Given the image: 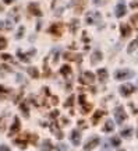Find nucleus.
<instances>
[{"label":"nucleus","instance_id":"72a5a7b5","mask_svg":"<svg viewBox=\"0 0 138 151\" xmlns=\"http://www.w3.org/2000/svg\"><path fill=\"white\" fill-rule=\"evenodd\" d=\"M130 7H131V9H137L138 7V0H133L131 4H130Z\"/></svg>","mask_w":138,"mask_h":151},{"label":"nucleus","instance_id":"c85d7f7f","mask_svg":"<svg viewBox=\"0 0 138 151\" xmlns=\"http://www.w3.org/2000/svg\"><path fill=\"white\" fill-rule=\"evenodd\" d=\"M6 46H7V41H6V38L0 37V50H3Z\"/></svg>","mask_w":138,"mask_h":151},{"label":"nucleus","instance_id":"393cba45","mask_svg":"<svg viewBox=\"0 0 138 151\" xmlns=\"http://www.w3.org/2000/svg\"><path fill=\"white\" fill-rule=\"evenodd\" d=\"M21 111H22V113H24V116H29V108H28V102H22L21 104Z\"/></svg>","mask_w":138,"mask_h":151},{"label":"nucleus","instance_id":"ddd939ff","mask_svg":"<svg viewBox=\"0 0 138 151\" xmlns=\"http://www.w3.org/2000/svg\"><path fill=\"white\" fill-rule=\"evenodd\" d=\"M120 32H122V37L123 38H128L130 35H131V28H130V25H128V24L123 22L122 25H120Z\"/></svg>","mask_w":138,"mask_h":151},{"label":"nucleus","instance_id":"0eeeda50","mask_svg":"<svg viewBox=\"0 0 138 151\" xmlns=\"http://www.w3.org/2000/svg\"><path fill=\"white\" fill-rule=\"evenodd\" d=\"M80 105H81V113H88L92 109V105L89 102H87V97L85 94H80Z\"/></svg>","mask_w":138,"mask_h":151},{"label":"nucleus","instance_id":"9b49d317","mask_svg":"<svg viewBox=\"0 0 138 151\" xmlns=\"http://www.w3.org/2000/svg\"><path fill=\"white\" fill-rule=\"evenodd\" d=\"M28 11H29L31 14H34V16H38V17L42 16V11H41V9H39V4H38V3H29V6H28Z\"/></svg>","mask_w":138,"mask_h":151},{"label":"nucleus","instance_id":"b1692460","mask_svg":"<svg viewBox=\"0 0 138 151\" xmlns=\"http://www.w3.org/2000/svg\"><path fill=\"white\" fill-rule=\"evenodd\" d=\"M27 71H28V74L31 76L32 78H38V77H39V71H38L36 67H29Z\"/></svg>","mask_w":138,"mask_h":151},{"label":"nucleus","instance_id":"a19ab883","mask_svg":"<svg viewBox=\"0 0 138 151\" xmlns=\"http://www.w3.org/2000/svg\"><path fill=\"white\" fill-rule=\"evenodd\" d=\"M120 151H124V150H120Z\"/></svg>","mask_w":138,"mask_h":151},{"label":"nucleus","instance_id":"7ed1b4c3","mask_svg":"<svg viewBox=\"0 0 138 151\" xmlns=\"http://www.w3.org/2000/svg\"><path fill=\"white\" fill-rule=\"evenodd\" d=\"M98 146H99V137H98V136H92V137H89V139L87 140V143L84 144V150L85 151H92Z\"/></svg>","mask_w":138,"mask_h":151},{"label":"nucleus","instance_id":"dca6fc26","mask_svg":"<svg viewBox=\"0 0 138 151\" xmlns=\"http://www.w3.org/2000/svg\"><path fill=\"white\" fill-rule=\"evenodd\" d=\"M101 18V14L99 13H88V16H87V22L88 24H94L96 20H99Z\"/></svg>","mask_w":138,"mask_h":151},{"label":"nucleus","instance_id":"f257e3e1","mask_svg":"<svg viewBox=\"0 0 138 151\" xmlns=\"http://www.w3.org/2000/svg\"><path fill=\"white\" fill-rule=\"evenodd\" d=\"M78 81H80L81 84H84V86H91L95 81V76H94V73H91V71H82L81 76L78 77Z\"/></svg>","mask_w":138,"mask_h":151},{"label":"nucleus","instance_id":"bb28decb","mask_svg":"<svg viewBox=\"0 0 138 151\" xmlns=\"http://www.w3.org/2000/svg\"><path fill=\"white\" fill-rule=\"evenodd\" d=\"M110 144L113 147H119L120 144H122V140H120L119 137H116V136H113V137L110 139Z\"/></svg>","mask_w":138,"mask_h":151},{"label":"nucleus","instance_id":"412c9836","mask_svg":"<svg viewBox=\"0 0 138 151\" xmlns=\"http://www.w3.org/2000/svg\"><path fill=\"white\" fill-rule=\"evenodd\" d=\"M52 150H53V144L50 143V140H43L41 151H52Z\"/></svg>","mask_w":138,"mask_h":151},{"label":"nucleus","instance_id":"6ab92c4d","mask_svg":"<svg viewBox=\"0 0 138 151\" xmlns=\"http://www.w3.org/2000/svg\"><path fill=\"white\" fill-rule=\"evenodd\" d=\"M71 73H73V70H71V67L69 65H64L60 69V74L63 76V77H69V76H71Z\"/></svg>","mask_w":138,"mask_h":151},{"label":"nucleus","instance_id":"a878e982","mask_svg":"<svg viewBox=\"0 0 138 151\" xmlns=\"http://www.w3.org/2000/svg\"><path fill=\"white\" fill-rule=\"evenodd\" d=\"M131 134H133V129H131V127H124V129L122 130L123 137H131Z\"/></svg>","mask_w":138,"mask_h":151},{"label":"nucleus","instance_id":"473e14b6","mask_svg":"<svg viewBox=\"0 0 138 151\" xmlns=\"http://www.w3.org/2000/svg\"><path fill=\"white\" fill-rule=\"evenodd\" d=\"M0 151H10V147L6 144H0Z\"/></svg>","mask_w":138,"mask_h":151},{"label":"nucleus","instance_id":"c9c22d12","mask_svg":"<svg viewBox=\"0 0 138 151\" xmlns=\"http://www.w3.org/2000/svg\"><path fill=\"white\" fill-rule=\"evenodd\" d=\"M6 92H9V90L4 87H0V97H3V94H6Z\"/></svg>","mask_w":138,"mask_h":151},{"label":"nucleus","instance_id":"5701e85b","mask_svg":"<svg viewBox=\"0 0 138 151\" xmlns=\"http://www.w3.org/2000/svg\"><path fill=\"white\" fill-rule=\"evenodd\" d=\"M137 48H138V37L135 38V39H134V41L130 43V45H128L127 52H128V53H133V52H134V50H135Z\"/></svg>","mask_w":138,"mask_h":151},{"label":"nucleus","instance_id":"f3484780","mask_svg":"<svg viewBox=\"0 0 138 151\" xmlns=\"http://www.w3.org/2000/svg\"><path fill=\"white\" fill-rule=\"evenodd\" d=\"M102 116H105V112L102 111V109H99V111H96L95 113H94V116H92V124H98V122L101 120V118Z\"/></svg>","mask_w":138,"mask_h":151},{"label":"nucleus","instance_id":"4c0bfd02","mask_svg":"<svg viewBox=\"0 0 138 151\" xmlns=\"http://www.w3.org/2000/svg\"><path fill=\"white\" fill-rule=\"evenodd\" d=\"M78 126H82V127H87V124H85L84 120H78Z\"/></svg>","mask_w":138,"mask_h":151},{"label":"nucleus","instance_id":"39448f33","mask_svg":"<svg viewBox=\"0 0 138 151\" xmlns=\"http://www.w3.org/2000/svg\"><path fill=\"white\" fill-rule=\"evenodd\" d=\"M28 139H29V136L28 134H24V136H20V137H16L14 140H13V143H14V146H18L20 148H22V150H25L28 146Z\"/></svg>","mask_w":138,"mask_h":151},{"label":"nucleus","instance_id":"f8f14e48","mask_svg":"<svg viewBox=\"0 0 138 151\" xmlns=\"http://www.w3.org/2000/svg\"><path fill=\"white\" fill-rule=\"evenodd\" d=\"M61 28H63L61 24H53V25L48 29V32H50V34H53V35H56V37H59V35H61V31H63Z\"/></svg>","mask_w":138,"mask_h":151},{"label":"nucleus","instance_id":"c756f323","mask_svg":"<svg viewBox=\"0 0 138 151\" xmlns=\"http://www.w3.org/2000/svg\"><path fill=\"white\" fill-rule=\"evenodd\" d=\"M131 22L134 24V27L138 29V14H134V16L131 17Z\"/></svg>","mask_w":138,"mask_h":151},{"label":"nucleus","instance_id":"aec40b11","mask_svg":"<svg viewBox=\"0 0 138 151\" xmlns=\"http://www.w3.org/2000/svg\"><path fill=\"white\" fill-rule=\"evenodd\" d=\"M113 129H114V123L112 122V120H106V123L103 124V132L105 133H110V132H113Z\"/></svg>","mask_w":138,"mask_h":151},{"label":"nucleus","instance_id":"f704fd0d","mask_svg":"<svg viewBox=\"0 0 138 151\" xmlns=\"http://www.w3.org/2000/svg\"><path fill=\"white\" fill-rule=\"evenodd\" d=\"M3 70H6V71H10L11 69L9 67V66H6V65H1L0 66V71H3Z\"/></svg>","mask_w":138,"mask_h":151},{"label":"nucleus","instance_id":"2eb2a0df","mask_svg":"<svg viewBox=\"0 0 138 151\" xmlns=\"http://www.w3.org/2000/svg\"><path fill=\"white\" fill-rule=\"evenodd\" d=\"M91 63L92 65H96V63H99V62H102V52L101 50H94V53H92V56H91Z\"/></svg>","mask_w":138,"mask_h":151},{"label":"nucleus","instance_id":"cd10ccee","mask_svg":"<svg viewBox=\"0 0 138 151\" xmlns=\"http://www.w3.org/2000/svg\"><path fill=\"white\" fill-rule=\"evenodd\" d=\"M73 104H74V95H70V97L67 98V101L64 102V106H66V108H71Z\"/></svg>","mask_w":138,"mask_h":151},{"label":"nucleus","instance_id":"4468645a","mask_svg":"<svg viewBox=\"0 0 138 151\" xmlns=\"http://www.w3.org/2000/svg\"><path fill=\"white\" fill-rule=\"evenodd\" d=\"M50 130H52V133H53V134H56V137H57L59 140H61V139H63V132L59 129V126H57V123H56V122H53V123H52Z\"/></svg>","mask_w":138,"mask_h":151},{"label":"nucleus","instance_id":"6e6552de","mask_svg":"<svg viewBox=\"0 0 138 151\" xmlns=\"http://www.w3.org/2000/svg\"><path fill=\"white\" fill-rule=\"evenodd\" d=\"M114 13H116V17H117V18H122V17H124V14L127 13V6H126V3H124L123 0H120V1L117 3Z\"/></svg>","mask_w":138,"mask_h":151},{"label":"nucleus","instance_id":"58836bf2","mask_svg":"<svg viewBox=\"0 0 138 151\" xmlns=\"http://www.w3.org/2000/svg\"><path fill=\"white\" fill-rule=\"evenodd\" d=\"M94 3H95V4H99V3H101V0H94Z\"/></svg>","mask_w":138,"mask_h":151},{"label":"nucleus","instance_id":"2f4dec72","mask_svg":"<svg viewBox=\"0 0 138 151\" xmlns=\"http://www.w3.org/2000/svg\"><path fill=\"white\" fill-rule=\"evenodd\" d=\"M4 126H6V118L1 116V118H0V132L4 129Z\"/></svg>","mask_w":138,"mask_h":151},{"label":"nucleus","instance_id":"7c9ffc66","mask_svg":"<svg viewBox=\"0 0 138 151\" xmlns=\"http://www.w3.org/2000/svg\"><path fill=\"white\" fill-rule=\"evenodd\" d=\"M1 59H3V60H9V62H11V63H16V62H14V59H13V56H10V55H1Z\"/></svg>","mask_w":138,"mask_h":151},{"label":"nucleus","instance_id":"ea45409f","mask_svg":"<svg viewBox=\"0 0 138 151\" xmlns=\"http://www.w3.org/2000/svg\"><path fill=\"white\" fill-rule=\"evenodd\" d=\"M13 0H4V3H11Z\"/></svg>","mask_w":138,"mask_h":151},{"label":"nucleus","instance_id":"f03ea898","mask_svg":"<svg viewBox=\"0 0 138 151\" xmlns=\"http://www.w3.org/2000/svg\"><path fill=\"white\" fill-rule=\"evenodd\" d=\"M134 76V73L128 69H119L114 71V78L116 80H126V78H131Z\"/></svg>","mask_w":138,"mask_h":151},{"label":"nucleus","instance_id":"1a4fd4ad","mask_svg":"<svg viewBox=\"0 0 138 151\" xmlns=\"http://www.w3.org/2000/svg\"><path fill=\"white\" fill-rule=\"evenodd\" d=\"M70 140H71V143H73V146H80L81 144V134L80 132L77 129H74L73 132H71V134H70Z\"/></svg>","mask_w":138,"mask_h":151},{"label":"nucleus","instance_id":"e433bc0d","mask_svg":"<svg viewBox=\"0 0 138 151\" xmlns=\"http://www.w3.org/2000/svg\"><path fill=\"white\" fill-rule=\"evenodd\" d=\"M22 32H24V27H20V29H18V34H17V38H21Z\"/></svg>","mask_w":138,"mask_h":151},{"label":"nucleus","instance_id":"9d476101","mask_svg":"<svg viewBox=\"0 0 138 151\" xmlns=\"http://www.w3.org/2000/svg\"><path fill=\"white\" fill-rule=\"evenodd\" d=\"M20 129H21V122H20V119L14 118V120H13V124H11L10 127V132H9V136H14V133H18L20 132Z\"/></svg>","mask_w":138,"mask_h":151},{"label":"nucleus","instance_id":"a211bd4d","mask_svg":"<svg viewBox=\"0 0 138 151\" xmlns=\"http://www.w3.org/2000/svg\"><path fill=\"white\" fill-rule=\"evenodd\" d=\"M98 77H99V81H101V83H105V81L107 80V77H109L106 69H99V70H98Z\"/></svg>","mask_w":138,"mask_h":151},{"label":"nucleus","instance_id":"20e7f679","mask_svg":"<svg viewBox=\"0 0 138 151\" xmlns=\"http://www.w3.org/2000/svg\"><path fill=\"white\" fill-rule=\"evenodd\" d=\"M114 118H116V123H123L127 119V113H126L123 106H116V109H114Z\"/></svg>","mask_w":138,"mask_h":151},{"label":"nucleus","instance_id":"4be33fe9","mask_svg":"<svg viewBox=\"0 0 138 151\" xmlns=\"http://www.w3.org/2000/svg\"><path fill=\"white\" fill-rule=\"evenodd\" d=\"M70 29H71V32L73 34H75L77 32V31H78V28H80V21H78V20H77V18H73V20H71V24H70Z\"/></svg>","mask_w":138,"mask_h":151},{"label":"nucleus","instance_id":"423d86ee","mask_svg":"<svg viewBox=\"0 0 138 151\" xmlns=\"http://www.w3.org/2000/svg\"><path fill=\"white\" fill-rule=\"evenodd\" d=\"M134 91H135V86L130 84V83H127V84H122V86H120V94H122L123 97H130Z\"/></svg>","mask_w":138,"mask_h":151}]
</instances>
